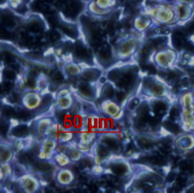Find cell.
<instances>
[{
  "label": "cell",
  "instance_id": "cell-1",
  "mask_svg": "<svg viewBox=\"0 0 194 193\" xmlns=\"http://www.w3.org/2000/svg\"><path fill=\"white\" fill-rule=\"evenodd\" d=\"M183 34L184 33L182 31L175 33L173 36V38H172V42H173L174 46L178 50H180L182 47L185 46V41L184 39Z\"/></svg>",
  "mask_w": 194,
  "mask_h": 193
},
{
  "label": "cell",
  "instance_id": "cell-2",
  "mask_svg": "<svg viewBox=\"0 0 194 193\" xmlns=\"http://www.w3.org/2000/svg\"><path fill=\"white\" fill-rule=\"evenodd\" d=\"M95 3L103 9H111L115 6L117 0H93Z\"/></svg>",
  "mask_w": 194,
  "mask_h": 193
},
{
  "label": "cell",
  "instance_id": "cell-3",
  "mask_svg": "<svg viewBox=\"0 0 194 193\" xmlns=\"http://www.w3.org/2000/svg\"><path fill=\"white\" fill-rule=\"evenodd\" d=\"M28 132V129H27V126L24 125H20L18 126L13 131V134L15 136L18 137H24Z\"/></svg>",
  "mask_w": 194,
  "mask_h": 193
},
{
  "label": "cell",
  "instance_id": "cell-4",
  "mask_svg": "<svg viewBox=\"0 0 194 193\" xmlns=\"http://www.w3.org/2000/svg\"><path fill=\"white\" fill-rule=\"evenodd\" d=\"M149 24V20L144 19V18L139 17V18H137V19H136L135 24L139 30L145 28V27H147Z\"/></svg>",
  "mask_w": 194,
  "mask_h": 193
},
{
  "label": "cell",
  "instance_id": "cell-5",
  "mask_svg": "<svg viewBox=\"0 0 194 193\" xmlns=\"http://www.w3.org/2000/svg\"><path fill=\"white\" fill-rule=\"evenodd\" d=\"M166 108H167V105L162 101H158L154 105V109L158 113H164L165 112Z\"/></svg>",
  "mask_w": 194,
  "mask_h": 193
},
{
  "label": "cell",
  "instance_id": "cell-6",
  "mask_svg": "<svg viewBox=\"0 0 194 193\" xmlns=\"http://www.w3.org/2000/svg\"><path fill=\"white\" fill-rule=\"evenodd\" d=\"M165 128L168 130L173 133H177L179 132V127L175 124V123H172V122H166L165 125Z\"/></svg>",
  "mask_w": 194,
  "mask_h": 193
},
{
  "label": "cell",
  "instance_id": "cell-7",
  "mask_svg": "<svg viewBox=\"0 0 194 193\" xmlns=\"http://www.w3.org/2000/svg\"><path fill=\"white\" fill-rule=\"evenodd\" d=\"M125 166L123 164H116L112 167V170L117 175H123L125 173Z\"/></svg>",
  "mask_w": 194,
  "mask_h": 193
},
{
  "label": "cell",
  "instance_id": "cell-8",
  "mask_svg": "<svg viewBox=\"0 0 194 193\" xmlns=\"http://www.w3.org/2000/svg\"><path fill=\"white\" fill-rule=\"evenodd\" d=\"M96 76H98V74L94 70L88 71L86 73H84V78H86L88 81H93V79L96 78Z\"/></svg>",
  "mask_w": 194,
  "mask_h": 193
},
{
  "label": "cell",
  "instance_id": "cell-9",
  "mask_svg": "<svg viewBox=\"0 0 194 193\" xmlns=\"http://www.w3.org/2000/svg\"><path fill=\"white\" fill-rule=\"evenodd\" d=\"M37 167L39 170L43 171V172H49L51 170V166L46 163H39Z\"/></svg>",
  "mask_w": 194,
  "mask_h": 193
},
{
  "label": "cell",
  "instance_id": "cell-10",
  "mask_svg": "<svg viewBox=\"0 0 194 193\" xmlns=\"http://www.w3.org/2000/svg\"><path fill=\"white\" fill-rule=\"evenodd\" d=\"M104 95L107 97H111L114 95V89L111 87V85H107L106 87H105L104 91H103Z\"/></svg>",
  "mask_w": 194,
  "mask_h": 193
},
{
  "label": "cell",
  "instance_id": "cell-11",
  "mask_svg": "<svg viewBox=\"0 0 194 193\" xmlns=\"http://www.w3.org/2000/svg\"><path fill=\"white\" fill-rule=\"evenodd\" d=\"M106 143L107 146L111 148V149H115L118 147L117 141L115 139H112V138H107L106 140Z\"/></svg>",
  "mask_w": 194,
  "mask_h": 193
},
{
  "label": "cell",
  "instance_id": "cell-12",
  "mask_svg": "<svg viewBox=\"0 0 194 193\" xmlns=\"http://www.w3.org/2000/svg\"><path fill=\"white\" fill-rule=\"evenodd\" d=\"M98 154L101 157H106L108 154V149L106 148H105V147L100 146L98 148Z\"/></svg>",
  "mask_w": 194,
  "mask_h": 193
},
{
  "label": "cell",
  "instance_id": "cell-13",
  "mask_svg": "<svg viewBox=\"0 0 194 193\" xmlns=\"http://www.w3.org/2000/svg\"><path fill=\"white\" fill-rule=\"evenodd\" d=\"M187 177H185L184 176H178V178H177V185H178L179 186H186V185H187Z\"/></svg>",
  "mask_w": 194,
  "mask_h": 193
},
{
  "label": "cell",
  "instance_id": "cell-14",
  "mask_svg": "<svg viewBox=\"0 0 194 193\" xmlns=\"http://www.w3.org/2000/svg\"><path fill=\"white\" fill-rule=\"evenodd\" d=\"M170 115L172 119H177L179 116V115H180V110H179V109L177 107H174L172 108V111H171Z\"/></svg>",
  "mask_w": 194,
  "mask_h": 193
},
{
  "label": "cell",
  "instance_id": "cell-15",
  "mask_svg": "<svg viewBox=\"0 0 194 193\" xmlns=\"http://www.w3.org/2000/svg\"><path fill=\"white\" fill-rule=\"evenodd\" d=\"M53 81L55 83H61L63 81V75L61 72H56L53 76Z\"/></svg>",
  "mask_w": 194,
  "mask_h": 193
},
{
  "label": "cell",
  "instance_id": "cell-16",
  "mask_svg": "<svg viewBox=\"0 0 194 193\" xmlns=\"http://www.w3.org/2000/svg\"><path fill=\"white\" fill-rule=\"evenodd\" d=\"M4 113L6 116H9V117H13L15 115V112L14 110H13L12 108L9 107H6V110H4Z\"/></svg>",
  "mask_w": 194,
  "mask_h": 193
},
{
  "label": "cell",
  "instance_id": "cell-17",
  "mask_svg": "<svg viewBox=\"0 0 194 193\" xmlns=\"http://www.w3.org/2000/svg\"><path fill=\"white\" fill-rule=\"evenodd\" d=\"M16 75L12 70H7L6 72V78L8 80H13L15 78Z\"/></svg>",
  "mask_w": 194,
  "mask_h": 193
},
{
  "label": "cell",
  "instance_id": "cell-18",
  "mask_svg": "<svg viewBox=\"0 0 194 193\" xmlns=\"http://www.w3.org/2000/svg\"><path fill=\"white\" fill-rule=\"evenodd\" d=\"M178 11H179V16L180 18H184L185 17L186 15H187V11H186V8L184 6H180V8L178 9Z\"/></svg>",
  "mask_w": 194,
  "mask_h": 193
},
{
  "label": "cell",
  "instance_id": "cell-19",
  "mask_svg": "<svg viewBox=\"0 0 194 193\" xmlns=\"http://www.w3.org/2000/svg\"><path fill=\"white\" fill-rule=\"evenodd\" d=\"M185 48L187 49V51H190V52H194V45L192 43H187L185 44Z\"/></svg>",
  "mask_w": 194,
  "mask_h": 193
},
{
  "label": "cell",
  "instance_id": "cell-20",
  "mask_svg": "<svg viewBox=\"0 0 194 193\" xmlns=\"http://www.w3.org/2000/svg\"><path fill=\"white\" fill-rule=\"evenodd\" d=\"M27 85H28L29 87H33L35 86L36 82H35V81H34V79H33V78H29L28 80L27 81Z\"/></svg>",
  "mask_w": 194,
  "mask_h": 193
},
{
  "label": "cell",
  "instance_id": "cell-21",
  "mask_svg": "<svg viewBox=\"0 0 194 193\" xmlns=\"http://www.w3.org/2000/svg\"><path fill=\"white\" fill-rule=\"evenodd\" d=\"M175 177H176V175L175 173H170L168 176V181L172 182V181H173L174 179H175Z\"/></svg>",
  "mask_w": 194,
  "mask_h": 193
},
{
  "label": "cell",
  "instance_id": "cell-22",
  "mask_svg": "<svg viewBox=\"0 0 194 193\" xmlns=\"http://www.w3.org/2000/svg\"><path fill=\"white\" fill-rule=\"evenodd\" d=\"M124 93H122V92H118V93L117 94V98H118V100H122L123 99H124Z\"/></svg>",
  "mask_w": 194,
  "mask_h": 193
},
{
  "label": "cell",
  "instance_id": "cell-23",
  "mask_svg": "<svg viewBox=\"0 0 194 193\" xmlns=\"http://www.w3.org/2000/svg\"><path fill=\"white\" fill-rule=\"evenodd\" d=\"M185 1H187V2H190V0H185Z\"/></svg>",
  "mask_w": 194,
  "mask_h": 193
}]
</instances>
